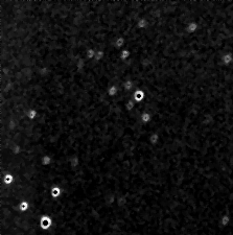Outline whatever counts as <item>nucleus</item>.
I'll use <instances>...</instances> for the list:
<instances>
[{"label": "nucleus", "instance_id": "obj_15", "mask_svg": "<svg viewBox=\"0 0 233 235\" xmlns=\"http://www.w3.org/2000/svg\"><path fill=\"white\" fill-rule=\"evenodd\" d=\"M105 58H106V51L105 50L96 49V54H95L94 61H96V62H100V61H103Z\"/></svg>", "mask_w": 233, "mask_h": 235}, {"label": "nucleus", "instance_id": "obj_9", "mask_svg": "<svg viewBox=\"0 0 233 235\" xmlns=\"http://www.w3.org/2000/svg\"><path fill=\"white\" fill-rule=\"evenodd\" d=\"M160 138H161L160 134L158 132H154V133H152L150 136H148V141H150V143L152 145H157L159 143Z\"/></svg>", "mask_w": 233, "mask_h": 235}, {"label": "nucleus", "instance_id": "obj_13", "mask_svg": "<svg viewBox=\"0 0 233 235\" xmlns=\"http://www.w3.org/2000/svg\"><path fill=\"white\" fill-rule=\"evenodd\" d=\"M40 163H41L42 166H45V167L50 166L51 163H52V158L49 155H44V156L41 157Z\"/></svg>", "mask_w": 233, "mask_h": 235}, {"label": "nucleus", "instance_id": "obj_18", "mask_svg": "<svg viewBox=\"0 0 233 235\" xmlns=\"http://www.w3.org/2000/svg\"><path fill=\"white\" fill-rule=\"evenodd\" d=\"M135 107H136V102H134L133 98L129 99L128 102H127V103H125V110L129 111V112L133 111L134 109H135Z\"/></svg>", "mask_w": 233, "mask_h": 235}, {"label": "nucleus", "instance_id": "obj_10", "mask_svg": "<svg viewBox=\"0 0 233 235\" xmlns=\"http://www.w3.org/2000/svg\"><path fill=\"white\" fill-rule=\"evenodd\" d=\"M153 120V115L150 113L148 111H144L143 113L141 114V121L142 124H150Z\"/></svg>", "mask_w": 233, "mask_h": 235}, {"label": "nucleus", "instance_id": "obj_12", "mask_svg": "<svg viewBox=\"0 0 233 235\" xmlns=\"http://www.w3.org/2000/svg\"><path fill=\"white\" fill-rule=\"evenodd\" d=\"M136 26L138 27L139 29H145V28H147V26H148V20H147V18H145V17H141V18H140L139 20L137 21Z\"/></svg>", "mask_w": 233, "mask_h": 235}, {"label": "nucleus", "instance_id": "obj_14", "mask_svg": "<svg viewBox=\"0 0 233 235\" xmlns=\"http://www.w3.org/2000/svg\"><path fill=\"white\" fill-rule=\"evenodd\" d=\"M26 116L29 120H36L39 116V112L36 109H30V110L27 111Z\"/></svg>", "mask_w": 233, "mask_h": 235}, {"label": "nucleus", "instance_id": "obj_20", "mask_svg": "<svg viewBox=\"0 0 233 235\" xmlns=\"http://www.w3.org/2000/svg\"><path fill=\"white\" fill-rule=\"evenodd\" d=\"M230 216L229 215H227V214H224L223 216H222V219H221V225L223 226V227H227V226L229 225V223H230Z\"/></svg>", "mask_w": 233, "mask_h": 235}, {"label": "nucleus", "instance_id": "obj_2", "mask_svg": "<svg viewBox=\"0 0 233 235\" xmlns=\"http://www.w3.org/2000/svg\"><path fill=\"white\" fill-rule=\"evenodd\" d=\"M221 61L223 63V65L225 66H230L233 64V52L230 51V52H226L222 55L221 58Z\"/></svg>", "mask_w": 233, "mask_h": 235}, {"label": "nucleus", "instance_id": "obj_19", "mask_svg": "<svg viewBox=\"0 0 233 235\" xmlns=\"http://www.w3.org/2000/svg\"><path fill=\"white\" fill-rule=\"evenodd\" d=\"M95 54H96V49L95 48H89L86 51V58L88 60H94Z\"/></svg>", "mask_w": 233, "mask_h": 235}, {"label": "nucleus", "instance_id": "obj_6", "mask_svg": "<svg viewBox=\"0 0 233 235\" xmlns=\"http://www.w3.org/2000/svg\"><path fill=\"white\" fill-rule=\"evenodd\" d=\"M121 86H122V88L128 92H133L136 90V86L132 80H127V81H125V82H122Z\"/></svg>", "mask_w": 233, "mask_h": 235}, {"label": "nucleus", "instance_id": "obj_3", "mask_svg": "<svg viewBox=\"0 0 233 235\" xmlns=\"http://www.w3.org/2000/svg\"><path fill=\"white\" fill-rule=\"evenodd\" d=\"M133 99L136 103L143 102V100L145 99V92L143 91L142 89H136V90L134 91Z\"/></svg>", "mask_w": 233, "mask_h": 235}, {"label": "nucleus", "instance_id": "obj_17", "mask_svg": "<svg viewBox=\"0 0 233 235\" xmlns=\"http://www.w3.org/2000/svg\"><path fill=\"white\" fill-rule=\"evenodd\" d=\"M131 55H132L131 51L127 48H123V49H121V51H120V59L123 61L129 60V59L131 58Z\"/></svg>", "mask_w": 233, "mask_h": 235}, {"label": "nucleus", "instance_id": "obj_4", "mask_svg": "<svg viewBox=\"0 0 233 235\" xmlns=\"http://www.w3.org/2000/svg\"><path fill=\"white\" fill-rule=\"evenodd\" d=\"M14 182H15V176H14L13 173H11V172L5 173L3 177L1 178V183L4 184V185H7V186L13 185Z\"/></svg>", "mask_w": 233, "mask_h": 235}, {"label": "nucleus", "instance_id": "obj_11", "mask_svg": "<svg viewBox=\"0 0 233 235\" xmlns=\"http://www.w3.org/2000/svg\"><path fill=\"white\" fill-rule=\"evenodd\" d=\"M30 209V203L29 201H21L18 205V210L20 212H27Z\"/></svg>", "mask_w": 233, "mask_h": 235}, {"label": "nucleus", "instance_id": "obj_1", "mask_svg": "<svg viewBox=\"0 0 233 235\" xmlns=\"http://www.w3.org/2000/svg\"><path fill=\"white\" fill-rule=\"evenodd\" d=\"M53 219L48 214H42L39 217V226L42 231H48L53 227Z\"/></svg>", "mask_w": 233, "mask_h": 235}, {"label": "nucleus", "instance_id": "obj_21", "mask_svg": "<svg viewBox=\"0 0 233 235\" xmlns=\"http://www.w3.org/2000/svg\"><path fill=\"white\" fill-rule=\"evenodd\" d=\"M142 235H147V234H142Z\"/></svg>", "mask_w": 233, "mask_h": 235}, {"label": "nucleus", "instance_id": "obj_5", "mask_svg": "<svg viewBox=\"0 0 233 235\" xmlns=\"http://www.w3.org/2000/svg\"><path fill=\"white\" fill-rule=\"evenodd\" d=\"M68 165H69L70 168H73V169L80 167V165H81L80 157L78 156H71L69 158V160H68Z\"/></svg>", "mask_w": 233, "mask_h": 235}, {"label": "nucleus", "instance_id": "obj_16", "mask_svg": "<svg viewBox=\"0 0 233 235\" xmlns=\"http://www.w3.org/2000/svg\"><path fill=\"white\" fill-rule=\"evenodd\" d=\"M125 38H123L122 36H119V37L115 40V46H116L118 49H123L125 48Z\"/></svg>", "mask_w": 233, "mask_h": 235}, {"label": "nucleus", "instance_id": "obj_8", "mask_svg": "<svg viewBox=\"0 0 233 235\" xmlns=\"http://www.w3.org/2000/svg\"><path fill=\"white\" fill-rule=\"evenodd\" d=\"M199 28H200V26H199V23L196 22V20L189 22L186 26V30L188 33H196L199 30Z\"/></svg>", "mask_w": 233, "mask_h": 235}, {"label": "nucleus", "instance_id": "obj_7", "mask_svg": "<svg viewBox=\"0 0 233 235\" xmlns=\"http://www.w3.org/2000/svg\"><path fill=\"white\" fill-rule=\"evenodd\" d=\"M63 194V189L61 188L60 186H53L51 189H50V197L55 200L57 198H60Z\"/></svg>", "mask_w": 233, "mask_h": 235}]
</instances>
